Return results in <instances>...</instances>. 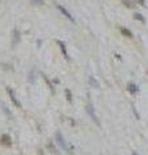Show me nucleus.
Instances as JSON below:
<instances>
[{"label": "nucleus", "mask_w": 148, "mask_h": 155, "mask_svg": "<svg viewBox=\"0 0 148 155\" xmlns=\"http://www.w3.org/2000/svg\"><path fill=\"white\" fill-rule=\"evenodd\" d=\"M131 155H139V154L137 153V151H133V153H131Z\"/></svg>", "instance_id": "16"}, {"label": "nucleus", "mask_w": 148, "mask_h": 155, "mask_svg": "<svg viewBox=\"0 0 148 155\" xmlns=\"http://www.w3.org/2000/svg\"><path fill=\"white\" fill-rule=\"evenodd\" d=\"M17 39H19V34H17V29H14V41H13V44H16Z\"/></svg>", "instance_id": "14"}, {"label": "nucleus", "mask_w": 148, "mask_h": 155, "mask_svg": "<svg viewBox=\"0 0 148 155\" xmlns=\"http://www.w3.org/2000/svg\"><path fill=\"white\" fill-rule=\"evenodd\" d=\"M48 147H50V151H52V153H54V154L58 153L57 149H55V146L53 145V142H49V143H48Z\"/></svg>", "instance_id": "12"}, {"label": "nucleus", "mask_w": 148, "mask_h": 155, "mask_svg": "<svg viewBox=\"0 0 148 155\" xmlns=\"http://www.w3.org/2000/svg\"><path fill=\"white\" fill-rule=\"evenodd\" d=\"M6 92H8V94H9V97H10V101L14 104V106H17L18 109H21L22 107V105H21V102L18 101V98L16 97V94H14V92H13V89L10 87H8L6 88Z\"/></svg>", "instance_id": "2"}, {"label": "nucleus", "mask_w": 148, "mask_h": 155, "mask_svg": "<svg viewBox=\"0 0 148 155\" xmlns=\"http://www.w3.org/2000/svg\"><path fill=\"white\" fill-rule=\"evenodd\" d=\"M124 4L126 7H129V8H133V7H135V3L130 1V0H124Z\"/></svg>", "instance_id": "11"}, {"label": "nucleus", "mask_w": 148, "mask_h": 155, "mask_svg": "<svg viewBox=\"0 0 148 155\" xmlns=\"http://www.w3.org/2000/svg\"><path fill=\"white\" fill-rule=\"evenodd\" d=\"M86 111H88V114L90 115V118L93 119V122L96 123L97 125H99V120H98V118H97V115H96V111H94L93 105H91V104H88V105H86Z\"/></svg>", "instance_id": "3"}, {"label": "nucleus", "mask_w": 148, "mask_h": 155, "mask_svg": "<svg viewBox=\"0 0 148 155\" xmlns=\"http://www.w3.org/2000/svg\"><path fill=\"white\" fill-rule=\"evenodd\" d=\"M0 143H1L3 146H10V145H12V140H10V136L3 135L1 137H0Z\"/></svg>", "instance_id": "5"}, {"label": "nucleus", "mask_w": 148, "mask_h": 155, "mask_svg": "<svg viewBox=\"0 0 148 155\" xmlns=\"http://www.w3.org/2000/svg\"><path fill=\"white\" fill-rule=\"evenodd\" d=\"M137 1H138L140 5H144V4H146V3H144V0H137Z\"/></svg>", "instance_id": "15"}, {"label": "nucleus", "mask_w": 148, "mask_h": 155, "mask_svg": "<svg viewBox=\"0 0 148 155\" xmlns=\"http://www.w3.org/2000/svg\"><path fill=\"white\" fill-rule=\"evenodd\" d=\"M57 43H58V45H59V47H61V49H62V53H63V56H65V58L66 59H68L70 57H68V54H67V52H66V45H65V43H63V41H57Z\"/></svg>", "instance_id": "8"}, {"label": "nucleus", "mask_w": 148, "mask_h": 155, "mask_svg": "<svg viewBox=\"0 0 148 155\" xmlns=\"http://www.w3.org/2000/svg\"><path fill=\"white\" fill-rule=\"evenodd\" d=\"M128 91H129V92L131 93V94H134V93L138 92V87H137L134 83H129V84H128Z\"/></svg>", "instance_id": "7"}, {"label": "nucleus", "mask_w": 148, "mask_h": 155, "mask_svg": "<svg viewBox=\"0 0 148 155\" xmlns=\"http://www.w3.org/2000/svg\"><path fill=\"white\" fill-rule=\"evenodd\" d=\"M120 31H121V34L124 35L126 38H133V33L130 30H128L126 27H120Z\"/></svg>", "instance_id": "6"}, {"label": "nucleus", "mask_w": 148, "mask_h": 155, "mask_svg": "<svg viewBox=\"0 0 148 155\" xmlns=\"http://www.w3.org/2000/svg\"><path fill=\"white\" fill-rule=\"evenodd\" d=\"M65 93H66V98H67V101L71 102V101H72V94H71V92H70V89H66V91H65Z\"/></svg>", "instance_id": "10"}, {"label": "nucleus", "mask_w": 148, "mask_h": 155, "mask_svg": "<svg viewBox=\"0 0 148 155\" xmlns=\"http://www.w3.org/2000/svg\"><path fill=\"white\" fill-rule=\"evenodd\" d=\"M55 140H57V143L59 145V147H61L62 150H65V151H70V150H68V147H67V143H66L65 137H63V135H62L61 132H57V133H55Z\"/></svg>", "instance_id": "1"}, {"label": "nucleus", "mask_w": 148, "mask_h": 155, "mask_svg": "<svg viewBox=\"0 0 148 155\" xmlns=\"http://www.w3.org/2000/svg\"><path fill=\"white\" fill-rule=\"evenodd\" d=\"M57 8H58L59 10H61V12H62V14L65 16L66 18H68L70 21H72V22H75V18H73V17L71 16V13H70L68 10H67V9H66L63 5H59V4H58V5H57Z\"/></svg>", "instance_id": "4"}, {"label": "nucleus", "mask_w": 148, "mask_h": 155, "mask_svg": "<svg viewBox=\"0 0 148 155\" xmlns=\"http://www.w3.org/2000/svg\"><path fill=\"white\" fill-rule=\"evenodd\" d=\"M134 18H135V20H138V21H140V22H146L144 17H143L142 14H139V13H135V14H134Z\"/></svg>", "instance_id": "9"}, {"label": "nucleus", "mask_w": 148, "mask_h": 155, "mask_svg": "<svg viewBox=\"0 0 148 155\" xmlns=\"http://www.w3.org/2000/svg\"><path fill=\"white\" fill-rule=\"evenodd\" d=\"M31 1L36 5H44V0H31Z\"/></svg>", "instance_id": "13"}]
</instances>
